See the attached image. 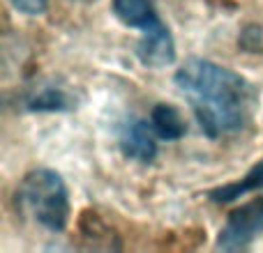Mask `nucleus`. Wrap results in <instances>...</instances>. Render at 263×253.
Wrapping results in <instances>:
<instances>
[{"instance_id":"9","label":"nucleus","mask_w":263,"mask_h":253,"mask_svg":"<svg viewBox=\"0 0 263 253\" xmlns=\"http://www.w3.org/2000/svg\"><path fill=\"white\" fill-rule=\"evenodd\" d=\"M148 120L153 124L155 134L159 136V140H178L187 131V124L182 120L180 111L171 104H155Z\"/></svg>"},{"instance_id":"10","label":"nucleus","mask_w":263,"mask_h":253,"mask_svg":"<svg viewBox=\"0 0 263 253\" xmlns=\"http://www.w3.org/2000/svg\"><path fill=\"white\" fill-rule=\"evenodd\" d=\"M9 5H12L16 12L26 14V16H40V14H44L46 7H49L46 0H9Z\"/></svg>"},{"instance_id":"11","label":"nucleus","mask_w":263,"mask_h":253,"mask_svg":"<svg viewBox=\"0 0 263 253\" xmlns=\"http://www.w3.org/2000/svg\"><path fill=\"white\" fill-rule=\"evenodd\" d=\"M69 3H92V0H69Z\"/></svg>"},{"instance_id":"1","label":"nucleus","mask_w":263,"mask_h":253,"mask_svg":"<svg viewBox=\"0 0 263 253\" xmlns=\"http://www.w3.org/2000/svg\"><path fill=\"white\" fill-rule=\"evenodd\" d=\"M173 81L208 138H231L254 122L261 97L242 74L213 60L192 58Z\"/></svg>"},{"instance_id":"2","label":"nucleus","mask_w":263,"mask_h":253,"mask_svg":"<svg viewBox=\"0 0 263 253\" xmlns=\"http://www.w3.org/2000/svg\"><path fill=\"white\" fill-rule=\"evenodd\" d=\"M14 203L23 219L49 233H60L67 228L72 205L65 180L51 168H35L26 173L18 182Z\"/></svg>"},{"instance_id":"4","label":"nucleus","mask_w":263,"mask_h":253,"mask_svg":"<svg viewBox=\"0 0 263 253\" xmlns=\"http://www.w3.org/2000/svg\"><path fill=\"white\" fill-rule=\"evenodd\" d=\"M157 140L153 124L148 118H129L120 124L118 145L120 152L136 163H150L157 157Z\"/></svg>"},{"instance_id":"5","label":"nucleus","mask_w":263,"mask_h":253,"mask_svg":"<svg viewBox=\"0 0 263 253\" xmlns=\"http://www.w3.org/2000/svg\"><path fill=\"white\" fill-rule=\"evenodd\" d=\"M136 58L141 60V65L153 69L168 67L176 60V41H173V35L166 28V23H159L150 30L139 32Z\"/></svg>"},{"instance_id":"7","label":"nucleus","mask_w":263,"mask_h":253,"mask_svg":"<svg viewBox=\"0 0 263 253\" xmlns=\"http://www.w3.org/2000/svg\"><path fill=\"white\" fill-rule=\"evenodd\" d=\"M114 14L120 23L139 32H145L164 23L150 0H114Z\"/></svg>"},{"instance_id":"8","label":"nucleus","mask_w":263,"mask_h":253,"mask_svg":"<svg viewBox=\"0 0 263 253\" xmlns=\"http://www.w3.org/2000/svg\"><path fill=\"white\" fill-rule=\"evenodd\" d=\"M259 189H263V159L256 161L240 180L215 189L213 194H210V200H213V203H233V200L242 198V196L252 194V191H259Z\"/></svg>"},{"instance_id":"6","label":"nucleus","mask_w":263,"mask_h":253,"mask_svg":"<svg viewBox=\"0 0 263 253\" xmlns=\"http://www.w3.org/2000/svg\"><path fill=\"white\" fill-rule=\"evenodd\" d=\"M26 111L37 113H53V111H72L77 109V97L67 86H60L53 81H42L35 88H28L21 99Z\"/></svg>"},{"instance_id":"3","label":"nucleus","mask_w":263,"mask_h":253,"mask_svg":"<svg viewBox=\"0 0 263 253\" xmlns=\"http://www.w3.org/2000/svg\"><path fill=\"white\" fill-rule=\"evenodd\" d=\"M263 235V196L240 205L229 214L227 223L217 235V249L238 251Z\"/></svg>"}]
</instances>
